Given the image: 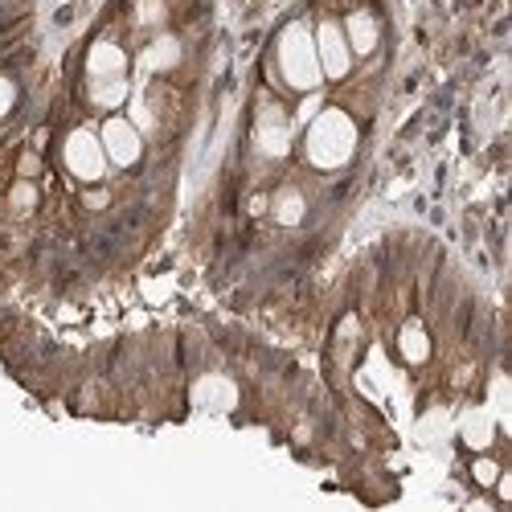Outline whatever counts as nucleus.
<instances>
[{
    "label": "nucleus",
    "instance_id": "39448f33",
    "mask_svg": "<svg viewBox=\"0 0 512 512\" xmlns=\"http://www.w3.org/2000/svg\"><path fill=\"white\" fill-rule=\"evenodd\" d=\"M316 62H320V74L328 78H345L353 70V50L345 41V29L324 21L320 33H316Z\"/></svg>",
    "mask_w": 512,
    "mask_h": 512
},
{
    "label": "nucleus",
    "instance_id": "0eeeda50",
    "mask_svg": "<svg viewBox=\"0 0 512 512\" xmlns=\"http://www.w3.org/2000/svg\"><path fill=\"white\" fill-rule=\"evenodd\" d=\"M377 33H381V29H377V21H373L369 13H353L349 25H345V41H349L353 54H373Z\"/></svg>",
    "mask_w": 512,
    "mask_h": 512
},
{
    "label": "nucleus",
    "instance_id": "f03ea898",
    "mask_svg": "<svg viewBox=\"0 0 512 512\" xmlns=\"http://www.w3.org/2000/svg\"><path fill=\"white\" fill-rule=\"evenodd\" d=\"M279 66L283 78L291 82L295 91H312L320 82V62H316V41L308 37L304 25H291L279 41Z\"/></svg>",
    "mask_w": 512,
    "mask_h": 512
},
{
    "label": "nucleus",
    "instance_id": "f8f14e48",
    "mask_svg": "<svg viewBox=\"0 0 512 512\" xmlns=\"http://www.w3.org/2000/svg\"><path fill=\"white\" fill-rule=\"evenodd\" d=\"M496 476H500V467H496V459L480 455V459L472 463V480H476L480 488H492V484H496Z\"/></svg>",
    "mask_w": 512,
    "mask_h": 512
},
{
    "label": "nucleus",
    "instance_id": "ddd939ff",
    "mask_svg": "<svg viewBox=\"0 0 512 512\" xmlns=\"http://www.w3.org/2000/svg\"><path fill=\"white\" fill-rule=\"evenodd\" d=\"M9 201H13V209H17V213H29V209L37 205V189H33L29 181H17V185H13V193H9Z\"/></svg>",
    "mask_w": 512,
    "mask_h": 512
},
{
    "label": "nucleus",
    "instance_id": "9b49d317",
    "mask_svg": "<svg viewBox=\"0 0 512 512\" xmlns=\"http://www.w3.org/2000/svg\"><path fill=\"white\" fill-rule=\"evenodd\" d=\"M177 58H181V46L173 37H160L156 46H148V54H144V66L148 70H168V66H177Z\"/></svg>",
    "mask_w": 512,
    "mask_h": 512
},
{
    "label": "nucleus",
    "instance_id": "f257e3e1",
    "mask_svg": "<svg viewBox=\"0 0 512 512\" xmlns=\"http://www.w3.org/2000/svg\"><path fill=\"white\" fill-rule=\"evenodd\" d=\"M353 144H357V127L349 123L345 111H324V115L312 123V132H308V156H312V164H320V168L345 164V160L353 156Z\"/></svg>",
    "mask_w": 512,
    "mask_h": 512
},
{
    "label": "nucleus",
    "instance_id": "6e6552de",
    "mask_svg": "<svg viewBox=\"0 0 512 512\" xmlns=\"http://www.w3.org/2000/svg\"><path fill=\"white\" fill-rule=\"evenodd\" d=\"M308 218V201H304V193L300 189H279L275 193V222H283V226H300Z\"/></svg>",
    "mask_w": 512,
    "mask_h": 512
},
{
    "label": "nucleus",
    "instance_id": "9d476101",
    "mask_svg": "<svg viewBox=\"0 0 512 512\" xmlns=\"http://www.w3.org/2000/svg\"><path fill=\"white\" fill-rule=\"evenodd\" d=\"M402 357H406L410 365H422L426 357H431V340H426L422 324H406V328H402Z\"/></svg>",
    "mask_w": 512,
    "mask_h": 512
},
{
    "label": "nucleus",
    "instance_id": "2eb2a0df",
    "mask_svg": "<svg viewBox=\"0 0 512 512\" xmlns=\"http://www.w3.org/2000/svg\"><path fill=\"white\" fill-rule=\"evenodd\" d=\"M13 99H17V91H13V82H9V78H0V119H5V115H9Z\"/></svg>",
    "mask_w": 512,
    "mask_h": 512
},
{
    "label": "nucleus",
    "instance_id": "4468645a",
    "mask_svg": "<svg viewBox=\"0 0 512 512\" xmlns=\"http://www.w3.org/2000/svg\"><path fill=\"white\" fill-rule=\"evenodd\" d=\"M488 439H492V422L480 414V422L472 418V422H467V443H472V447H488Z\"/></svg>",
    "mask_w": 512,
    "mask_h": 512
},
{
    "label": "nucleus",
    "instance_id": "423d86ee",
    "mask_svg": "<svg viewBox=\"0 0 512 512\" xmlns=\"http://www.w3.org/2000/svg\"><path fill=\"white\" fill-rule=\"evenodd\" d=\"M123 70H127V54L115 46V41H99V46L91 50V58H87L91 78H123Z\"/></svg>",
    "mask_w": 512,
    "mask_h": 512
},
{
    "label": "nucleus",
    "instance_id": "7ed1b4c3",
    "mask_svg": "<svg viewBox=\"0 0 512 512\" xmlns=\"http://www.w3.org/2000/svg\"><path fill=\"white\" fill-rule=\"evenodd\" d=\"M66 168L78 177V181H87V185H99L103 173H107V152H103V140L95 132H87V127H78V132L66 136Z\"/></svg>",
    "mask_w": 512,
    "mask_h": 512
},
{
    "label": "nucleus",
    "instance_id": "20e7f679",
    "mask_svg": "<svg viewBox=\"0 0 512 512\" xmlns=\"http://www.w3.org/2000/svg\"><path fill=\"white\" fill-rule=\"evenodd\" d=\"M99 140H103L107 160L119 164V168H132V164L144 156V140H140V132H136V123H127V119H119V115L103 123Z\"/></svg>",
    "mask_w": 512,
    "mask_h": 512
},
{
    "label": "nucleus",
    "instance_id": "1a4fd4ad",
    "mask_svg": "<svg viewBox=\"0 0 512 512\" xmlns=\"http://www.w3.org/2000/svg\"><path fill=\"white\" fill-rule=\"evenodd\" d=\"M123 99H127V82H123V78H91V103H95V107L111 111V107H119Z\"/></svg>",
    "mask_w": 512,
    "mask_h": 512
}]
</instances>
